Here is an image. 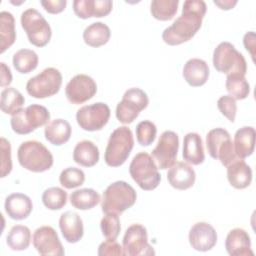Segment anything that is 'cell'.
Listing matches in <instances>:
<instances>
[{
    "label": "cell",
    "instance_id": "cell-1",
    "mask_svg": "<svg viewBox=\"0 0 256 256\" xmlns=\"http://www.w3.org/2000/svg\"><path fill=\"white\" fill-rule=\"evenodd\" d=\"M206 10L207 6L203 0H186L182 14L164 29L163 41L170 46H176L192 39L201 27Z\"/></svg>",
    "mask_w": 256,
    "mask_h": 256
},
{
    "label": "cell",
    "instance_id": "cell-2",
    "mask_svg": "<svg viewBox=\"0 0 256 256\" xmlns=\"http://www.w3.org/2000/svg\"><path fill=\"white\" fill-rule=\"evenodd\" d=\"M19 164L31 172L40 173L49 170L53 165V155L41 142L29 140L21 143L17 151Z\"/></svg>",
    "mask_w": 256,
    "mask_h": 256
},
{
    "label": "cell",
    "instance_id": "cell-3",
    "mask_svg": "<svg viewBox=\"0 0 256 256\" xmlns=\"http://www.w3.org/2000/svg\"><path fill=\"white\" fill-rule=\"evenodd\" d=\"M137 199L135 189L125 181L110 184L103 192L101 208L103 213L121 214L132 207Z\"/></svg>",
    "mask_w": 256,
    "mask_h": 256
},
{
    "label": "cell",
    "instance_id": "cell-4",
    "mask_svg": "<svg viewBox=\"0 0 256 256\" xmlns=\"http://www.w3.org/2000/svg\"><path fill=\"white\" fill-rule=\"evenodd\" d=\"M134 146L133 133L127 126L116 128L110 135L104 154L105 163L110 167H119L125 163Z\"/></svg>",
    "mask_w": 256,
    "mask_h": 256
},
{
    "label": "cell",
    "instance_id": "cell-5",
    "mask_svg": "<svg viewBox=\"0 0 256 256\" xmlns=\"http://www.w3.org/2000/svg\"><path fill=\"white\" fill-rule=\"evenodd\" d=\"M213 66L227 76H245L247 72L244 56L230 42H221L214 49Z\"/></svg>",
    "mask_w": 256,
    "mask_h": 256
},
{
    "label": "cell",
    "instance_id": "cell-6",
    "mask_svg": "<svg viewBox=\"0 0 256 256\" xmlns=\"http://www.w3.org/2000/svg\"><path fill=\"white\" fill-rule=\"evenodd\" d=\"M129 173L136 184L145 191L154 190L161 181L158 167L147 152H139L133 157L129 166Z\"/></svg>",
    "mask_w": 256,
    "mask_h": 256
},
{
    "label": "cell",
    "instance_id": "cell-7",
    "mask_svg": "<svg viewBox=\"0 0 256 256\" xmlns=\"http://www.w3.org/2000/svg\"><path fill=\"white\" fill-rule=\"evenodd\" d=\"M49 120L50 113L46 107L39 104H32L12 115L10 124L15 133L25 135L33 132L38 127L48 124Z\"/></svg>",
    "mask_w": 256,
    "mask_h": 256
},
{
    "label": "cell",
    "instance_id": "cell-8",
    "mask_svg": "<svg viewBox=\"0 0 256 256\" xmlns=\"http://www.w3.org/2000/svg\"><path fill=\"white\" fill-rule=\"evenodd\" d=\"M20 22L32 45L44 47L49 43L52 36L51 27L38 10L34 8L26 9L21 14Z\"/></svg>",
    "mask_w": 256,
    "mask_h": 256
},
{
    "label": "cell",
    "instance_id": "cell-9",
    "mask_svg": "<svg viewBox=\"0 0 256 256\" xmlns=\"http://www.w3.org/2000/svg\"><path fill=\"white\" fill-rule=\"evenodd\" d=\"M61 85V72L54 67H48L27 81L26 91L33 98L43 99L57 94Z\"/></svg>",
    "mask_w": 256,
    "mask_h": 256
},
{
    "label": "cell",
    "instance_id": "cell-10",
    "mask_svg": "<svg viewBox=\"0 0 256 256\" xmlns=\"http://www.w3.org/2000/svg\"><path fill=\"white\" fill-rule=\"evenodd\" d=\"M206 148L209 155L213 159H218L225 167L238 158L230 134L224 128H214L207 133Z\"/></svg>",
    "mask_w": 256,
    "mask_h": 256
},
{
    "label": "cell",
    "instance_id": "cell-11",
    "mask_svg": "<svg viewBox=\"0 0 256 256\" xmlns=\"http://www.w3.org/2000/svg\"><path fill=\"white\" fill-rule=\"evenodd\" d=\"M149 104L147 94L140 88H129L116 106V117L123 124L132 123Z\"/></svg>",
    "mask_w": 256,
    "mask_h": 256
},
{
    "label": "cell",
    "instance_id": "cell-12",
    "mask_svg": "<svg viewBox=\"0 0 256 256\" xmlns=\"http://www.w3.org/2000/svg\"><path fill=\"white\" fill-rule=\"evenodd\" d=\"M110 108L103 102L82 106L77 110V124L85 131H99L110 118Z\"/></svg>",
    "mask_w": 256,
    "mask_h": 256
},
{
    "label": "cell",
    "instance_id": "cell-13",
    "mask_svg": "<svg viewBox=\"0 0 256 256\" xmlns=\"http://www.w3.org/2000/svg\"><path fill=\"white\" fill-rule=\"evenodd\" d=\"M179 149L178 135L170 130L164 131L158 140L156 147L152 150V157L161 170L170 168L176 160Z\"/></svg>",
    "mask_w": 256,
    "mask_h": 256
},
{
    "label": "cell",
    "instance_id": "cell-14",
    "mask_svg": "<svg viewBox=\"0 0 256 256\" xmlns=\"http://www.w3.org/2000/svg\"><path fill=\"white\" fill-rule=\"evenodd\" d=\"M123 250L127 256L155 254L153 247L148 243L147 230L141 224H132L127 228L123 237Z\"/></svg>",
    "mask_w": 256,
    "mask_h": 256
},
{
    "label": "cell",
    "instance_id": "cell-15",
    "mask_svg": "<svg viewBox=\"0 0 256 256\" xmlns=\"http://www.w3.org/2000/svg\"><path fill=\"white\" fill-rule=\"evenodd\" d=\"M97 92V84L94 79L86 74L75 75L66 85L65 94L68 101L78 105L90 100Z\"/></svg>",
    "mask_w": 256,
    "mask_h": 256
},
{
    "label": "cell",
    "instance_id": "cell-16",
    "mask_svg": "<svg viewBox=\"0 0 256 256\" xmlns=\"http://www.w3.org/2000/svg\"><path fill=\"white\" fill-rule=\"evenodd\" d=\"M33 246L43 256H63L65 253L57 232L51 226H41L34 231Z\"/></svg>",
    "mask_w": 256,
    "mask_h": 256
},
{
    "label": "cell",
    "instance_id": "cell-17",
    "mask_svg": "<svg viewBox=\"0 0 256 256\" xmlns=\"http://www.w3.org/2000/svg\"><path fill=\"white\" fill-rule=\"evenodd\" d=\"M189 243L194 250L206 252L211 250L217 242V233L207 222L195 223L189 231Z\"/></svg>",
    "mask_w": 256,
    "mask_h": 256
},
{
    "label": "cell",
    "instance_id": "cell-18",
    "mask_svg": "<svg viewBox=\"0 0 256 256\" xmlns=\"http://www.w3.org/2000/svg\"><path fill=\"white\" fill-rule=\"evenodd\" d=\"M113 7L111 0H74L73 10L77 17L88 19L91 17L107 16Z\"/></svg>",
    "mask_w": 256,
    "mask_h": 256
},
{
    "label": "cell",
    "instance_id": "cell-19",
    "mask_svg": "<svg viewBox=\"0 0 256 256\" xmlns=\"http://www.w3.org/2000/svg\"><path fill=\"white\" fill-rule=\"evenodd\" d=\"M169 184L178 190H187L191 188L196 180L194 169L185 162L174 163L167 172Z\"/></svg>",
    "mask_w": 256,
    "mask_h": 256
},
{
    "label": "cell",
    "instance_id": "cell-20",
    "mask_svg": "<svg viewBox=\"0 0 256 256\" xmlns=\"http://www.w3.org/2000/svg\"><path fill=\"white\" fill-rule=\"evenodd\" d=\"M225 248L231 256H253L251 239L244 229L234 228L229 231L225 240Z\"/></svg>",
    "mask_w": 256,
    "mask_h": 256
},
{
    "label": "cell",
    "instance_id": "cell-21",
    "mask_svg": "<svg viewBox=\"0 0 256 256\" xmlns=\"http://www.w3.org/2000/svg\"><path fill=\"white\" fill-rule=\"evenodd\" d=\"M59 227L68 243H77L83 237L84 228L81 217L73 211H66L59 218Z\"/></svg>",
    "mask_w": 256,
    "mask_h": 256
},
{
    "label": "cell",
    "instance_id": "cell-22",
    "mask_svg": "<svg viewBox=\"0 0 256 256\" xmlns=\"http://www.w3.org/2000/svg\"><path fill=\"white\" fill-rule=\"evenodd\" d=\"M7 215L13 220L26 219L33 209L32 200L23 193H12L5 199L4 204Z\"/></svg>",
    "mask_w": 256,
    "mask_h": 256
},
{
    "label": "cell",
    "instance_id": "cell-23",
    "mask_svg": "<svg viewBox=\"0 0 256 256\" xmlns=\"http://www.w3.org/2000/svg\"><path fill=\"white\" fill-rule=\"evenodd\" d=\"M210 71L208 64L199 58L189 59L183 67V77L192 87L204 85L209 77Z\"/></svg>",
    "mask_w": 256,
    "mask_h": 256
},
{
    "label": "cell",
    "instance_id": "cell-24",
    "mask_svg": "<svg viewBox=\"0 0 256 256\" xmlns=\"http://www.w3.org/2000/svg\"><path fill=\"white\" fill-rule=\"evenodd\" d=\"M227 178L234 188L244 189L251 184L252 170L243 159L237 158L227 166Z\"/></svg>",
    "mask_w": 256,
    "mask_h": 256
},
{
    "label": "cell",
    "instance_id": "cell-25",
    "mask_svg": "<svg viewBox=\"0 0 256 256\" xmlns=\"http://www.w3.org/2000/svg\"><path fill=\"white\" fill-rule=\"evenodd\" d=\"M182 156L186 162L192 165H200L204 162L203 142L199 134L190 132L184 136Z\"/></svg>",
    "mask_w": 256,
    "mask_h": 256
},
{
    "label": "cell",
    "instance_id": "cell-26",
    "mask_svg": "<svg viewBox=\"0 0 256 256\" xmlns=\"http://www.w3.org/2000/svg\"><path fill=\"white\" fill-rule=\"evenodd\" d=\"M233 146L236 156L240 159L252 155L255 148V129L252 126L238 129L234 135Z\"/></svg>",
    "mask_w": 256,
    "mask_h": 256
},
{
    "label": "cell",
    "instance_id": "cell-27",
    "mask_svg": "<svg viewBox=\"0 0 256 256\" xmlns=\"http://www.w3.org/2000/svg\"><path fill=\"white\" fill-rule=\"evenodd\" d=\"M72 133L70 123L64 119H55L50 121L45 126L44 135L48 142L53 145L60 146L66 143Z\"/></svg>",
    "mask_w": 256,
    "mask_h": 256
},
{
    "label": "cell",
    "instance_id": "cell-28",
    "mask_svg": "<svg viewBox=\"0 0 256 256\" xmlns=\"http://www.w3.org/2000/svg\"><path fill=\"white\" fill-rule=\"evenodd\" d=\"M99 149L90 140H82L78 142L73 150V160L83 166L92 167L99 161Z\"/></svg>",
    "mask_w": 256,
    "mask_h": 256
},
{
    "label": "cell",
    "instance_id": "cell-29",
    "mask_svg": "<svg viewBox=\"0 0 256 256\" xmlns=\"http://www.w3.org/2000/svg\"><path fill=\"white\" fill-rule=\"evenodd\" d=\"M111 36L110 28L103 22H94L85 28L83 40L90 47H100L105 45Z\"/></svg>",
    "mask_w": 256,
    "mask_h": 256
},
{
    "label": "cell",
    "instance_id": "cell-30",
    "mask_svg": "<svg viewBox=\"0 0 256 256\" xmlns=\"http://www.w3.org/2000/svg\"><path fill=\"white\" fill-rule=\"evenodd\" d=\"M0 52L4 53L11 47L16 40L15 19L14 16L8 11L0 13Z\"/></svg>",
    "mask_w": 256,
    "mask_h": 256
},
{
    "label": "cell",
    "instance_id": "cell-31",
    "mask_svg": "<svg viewBox=\"0 0 256 256\" xmlns=\"http://www.w3.org/2000/svg\"><path fill=\"white\" fill-rule=\"evenodd\" d=\"M31 242V231L27 226H13L6 237V243L13 251H23L27 249Z\"/></svg>",
    "mask_w": 256,
    "mask_h": 256
},
{
    "label": "cell",
    "instance_id": "cell-32",
    "mask_svg": "<svg viewBox=\"0 0 256 256\" xmlns=\"http://www.w3.org/2000/svg\"><path fill=\"white\" fill-rule=\"evenodd\" d=\"M100 202V195L91 188L75 190L70 195L71 205L79 210H89L94 208Z\"/></svg>",
    "mask_w": 256,
    "mask_h": 256
},
{
    "label": "cell",
    "instance_id": "cell-33",
    "mask_svg": "<svg viewBox=\"0 0 256 256\" xmlns=\"http://www.w3.org/2000/svg\"><path fill=\"white\" fill-rule=\"evenodd\" d=\"M25 103L24 96L14 87H8L2 90L0 108L2 112L9 115L16 114Z\"/></svg>",
    "mask_w": 256,
    "mask_h": 256
},
{
    "label": "cell",
    "instance_id": "cell-34",
    "mask_svg": "<svg viewBox=\"0 0 256 256\" xmlns=\"http://www.w3.org/2000/svg\"><path fill=\"white\" fill-rule=\"evenodd\" d=\"M13 66L21 74H27L38 66V55L30 49H20L13 55Z\"/></svg>",
    "mask_w": 256,
    "mask_h": 256
},
{
    "label": "cell",
    "instance_id": "cell-35",
    "mask_svg": "<svg viewBox=\"0 0 256 256\" xmlns=\"http://www.w3.org/2000/svg\"><path fill=\"white\" fill-rule=\"evenodd\" d=\"M178 5V0H153L150 4V12L157 20L168 21L177 13Z\"/></svg>",
    "mask_w": 256,
    "mask_h": 256
},
{
    "label": "cell",
    "instance_id": "cell-36",
    "mask_svg": "<svg viewBox=\"0 0 256 256\" xmlns=\"http://www.w3.org/2000/svg\"><path fill=\"white\" fill-rule=\"evenodd\" d=\"M225 87L235 100L245 99L250 93V85L245 76H227Z\"/></svg>",
    "mask_w": 256,
    "mask_h": 256
},
{
    "label": "cell",
    "instance_id": "cell-37",
    "mask_svg": "<svg viewBox=\"0 0 256 256\" xmlns=\"http://www.w3.org/2000/svg\"><path fill=\"white\" fill-rule=\"evenodd\" d=\"M42 202L49 210H60L67 203V192L60 187H50L43 192Z\"/></svg>",
    "mask_w": 256,
    "mask_h": 256
},
{
    "label": "cell",
    "instance_id": "cell-38",
    "mask_svg": "<svg viewBox=\"0 0 256 256\" xmlns=\"http://www.w3.org/2000/svg\"><path fill=\"white\" fill-rule=\"evenodd\" d=\"M100 228L106 239L116 240L121 229L119 215L115 213H106L101 219Z\"/></svg>",
    "mask_w": 256,
    "mask_h": 256
},
{
    "label": "cell",
    "instance_id": "cell-39",
    "mask_svg": "<svg viewBox=\"0 0 256 256\" xmlns=\"http://www.w3.org/2000/svg\"><path fill=\"white\" fill-rule=\"evenodd\" d=\"M60 184L66 189H73L81 186L85 181L84 172L76 167H68L64 169L59 176Z\"/></svg>",
    "mask_w": 256,
    "mask_h": 256
},
{
    "label": "cell",
    "instance_id": "cell-40",
    "mask_svg": "<svg viewBox=\"0 0 256 256\" xmlns=\"http://www.w3.org/2000/svg\"><path fill=\"white\" fill-rule=\"evenodd\" d=\"M156 125L149 120L141 121L136 126V138L141 146L151 145L156 138Z\"/></svg>",
    "mask_w": 256,
    "mask_h": 256
},
{
    "label": "cell",
    "instance_id": "cell-41",
    "mask_svg": "<svg viewBox=\"0 0 256 256\" xmlns=\"http://www.w3.org/2000/svg\"><path fill=\"white\" fill-rule=\"evenodd\" d=\"M217 107L222 115H224L230 122H234L237 112V104L234 98L230 95L221 96L217 101Z\"/></svg>",
    "mask_w": 256,
    "mask_h": 256
},
{
    "label": "cell",
    "instance_id": "cell-42",
    "mask_svg": "<svg viewBox=\"0 0 256 256\" xmlns=\"http://www.w3.org/2000/svg\"><path fill=\"white\" fill-rule=\"evenodd\" d=\"M0 155H1V178L6 177L12 170V159H11V145L10 142L1 137L0 140Z\"/></svg>",
    "mask_w": 256,
    "mask_h": 256
},
{
    "label": "cell",
    "instance_id": "cell-43",
    "mask_svg": "<svg viewBox=\"0 0 256 256\" xmlns=\"http://www.w3.org/2000/svg\"><path fill=\"white\" fill-rule=\"evenodd\" d=\"M97 254L99 256H111V255H117L122 256L124 255L123 247L116 242L115 240H106L102 242L98 247Z\"/></svg>",
    "mask_w": 256,
    "mask_h": 256
},
{
    "label": "cell",
    "instance_id": "cell-44",
    "mask_svg": "<svg viewBox=\"0 0 256 256\" xmlns=\"http://www.w3.org/2000/svg\"><path fill=\"white\" fill-rule=\"evenodd\" d=\"M42 7L51 14H58L62 12L67 4L66 0H41Z\"/></svg>",
    "mask_w": 256,
    "mask_h": 256
},
{
    "label": "cell",
    "instance_id": "cell-45",
    "mask_svg": "<svg viewBox=\"0 0 256 256\" xmlns=\"http://www.w3.org/2000/svg\"><path fill=\"white\" fill-rule=\"evenodd\" d=\"M243 43L246 50L250 53L252 60H255V33L253 31H249L244 35Z\"/></svg>",
    "mask_w": 256,
    "mask_h": 256
},
{
    "label": "cell",
    "instance_id": "cell-46",
    "mask_svg": "<svg viewBox=\"0 0 256 256\" xmlns=\"http://www.w3.org/2000/svg\"><path fill=\"white\" fill-rule=\"evenodd\" d=\"M0 65H1V76H0L1 82H0V85H1V87H5V86H8L12 82V74H11L10 68L4 62H1Z\"/></svg>",
    "mask_w": 256,
    "mask_h": 256
},
{
    "label": "cell",
    "instance_id": "cell-47",
    "mask_svg": "<svg viewBox=\"0 0 256 256\" xmlns=\"http://www.w3.org/2000/svg\"><path fill=\"white\" fill-rule=\"evenodd\" d=\"M214 4L217 5L222 10H229V9H232L237 4V0H224V1L215 0Z\"/></svg>",
    "mask_w": 256,
    "mask_h": 256
}]
</instances>
